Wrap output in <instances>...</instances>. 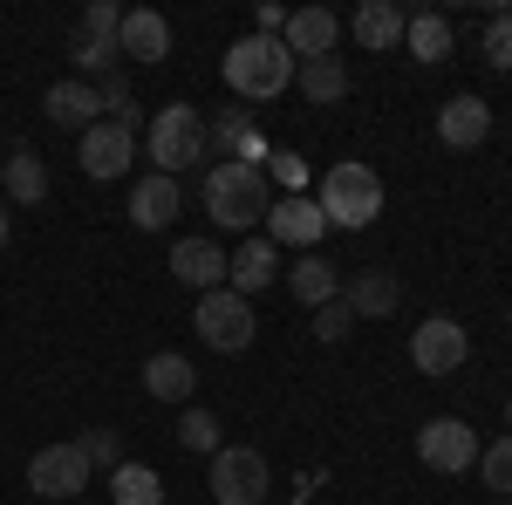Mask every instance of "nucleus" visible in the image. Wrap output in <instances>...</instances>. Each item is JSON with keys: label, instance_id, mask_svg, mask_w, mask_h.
Segmentation results:
<instances>
[{"label": "nucleus", "instance_id": "nucleus-1", "mask_svg": "<svg viewBox=\"0 0 512 505\" xmlns=\"http://www.w3.org/2000/svg\"><path fill=\"white\" fill-rule=\"evenodd\" d=\"M205 212L219 219V233H253V226H267V212H274L267 171H260V164H212V171H205Z\"/></svg>", "mask_w": 512, "mask_h": 505}, {"label": "nucleus", "instance_id": "nucleus-2", "mask_svg": "<svg viewBox=\"0 0 512 505\" xmlns=\"http://www.w3.org/2000/svg\"><path fill=\"white\" fill-rule=\"evenodd\" d=\"M315 205H321V219H328V226L362 233V226H376V219H383V178H376L369 164L342 157V164H328V178H321Z\"/></svg>", "mask_w": 512, "mask_h": 505}, {"label": "nucleus", "instance_id": "nucleus-3", "mask_svg": "<svg viewBox=\"0 0 512 505\" xmlns=\"http://www.w3.org/2000/svg\"><path fill=\"white\" fill-rule=\"evenodd\" d=\"M219 69H226V89L246 96V103H274L280 89H294V55L267 35H239Z\"/></svg>", "mask_w": 512, "mask_h": 505}, {"label": "nucleus", "instance_id": "nucleus-4", "mask_svg": "<svg viewBox=\"0 0 512 505\" xmlns=\"http://www.w3.org/2000/svg\"><path fill=\"white\" fill-rule=\"evenodd\" d=\"M144 151H151V164H158L164 178H178L185 164H198V157L212 151V123H205L198 103H164L158 117H151V130H144Z\"/></svg>", "mask_w": 512, "mask_h": 505}, {"label": "nucleus", "instance_id": "nucleus-5", "mask_svg": "<svg viewBox=\"0 0 512 505\" xmlns=\"http://www.w3.org/2000/svg\"><path fill=\"white\" fill-rule=\"evenodd\" d=\"M205 465H212L205 485H212L219 505H260L267 492H274V471H267V458H260L253 444H219Z\"/></svg>", "mask_w": 512, "mask_h": 505}, {"label": "nucleus", "instance_id": "nucleus-6", "mask_svg": "<svg viewBox=\"0 0 512 505\" xmlns=\"http://www.w3.org/2000/svg\"><path fill=\"white\" fill-rule=\"evenodd\" d=\"M192 328H198V342L219 349V355L253 349V301H239L233 287H212V294H198Z\"/></svg>", "mask_w": 512, "mask_h": 505}, {"label": "nucleus", "instance_id": "nucleus-7", "mask_svg": "<svg viewBox=\"0 0 512 505\" xmlns=\"http://www.w3.org/2000/svg\"><path fill=\"white\" fill-rule=\"evenodd\" d=\"M117 28H123V7H110V0H89V7H82L76 41H69L82 76H110V62H117Z\"/></svg>", "mask_w": 512, "mask_h": 505}, {"label": "nucleus", "instance_id": "nucleus-8", "mask_svg": "<svg viewBox=\"0 0 512 505\" xmlns=\"http://www.w3.org/2000/svg\"><path fill=\"white\" fill-rule=\"evenodd\" d=\"M28 492L35 499H82L89 492V458L82 444H48L28 458Z\"/></svg>", "mask_w": 512, "mask_h": 505}, {"label": "nucleus", "instance_id": "nucleus-9", "mask_svg": "<svg viewBox=\"0 0 512 505\" xmlns=\"http://www.w3.org/2000/svg\"><path fill=\"white\" fill-rule=\"evenodd\" d=\"M417 458L431 471H444V478H458V471L478 465V430L465 417H431V424L417 430Z\"/></svg>", "mask_w": 512, "mask_h": 505}, {"label": "nucleus", "instance_id": "nucleus-10", "mask_svg": "<svg viewBox=\"0 0 512 505\" xmlns=\"http://www.w3.org/2000/svg\"><path fill=\"white\" fill-rule=\"evenodd\" d=\"M465 355H472V342H465V328H458L451 314H431V321L410 328V362H417L424 376H451V369H465Z\"/></svg>", "mask_w": 512, "mask_h": 505}, {"label": "nucleus", "instance_id": "nucleus-11", "mask_svg": "<svg viewBox=\"0 0 512 505\" xmlns=\"http://www.w3.org/2000/svg\"><path fill=\"white\" fill-rule=\"evenodd\" d=\"M226 267H233V253H226L219 239H205V233H185L178 246H171V273H178L192 294H212V287H226Z\"/></svg>", "mask_w": 512, "mask_h": 505}, {"label": "nucleus", "instance_id": "nucleus-12", "mask_svg": "<svg viewBox=\"0 0 512 505\" xmlns=\"http://www.w3.org/2000/svg\"><path fill=\"white\" fill-rule=\"evenodd\" d=\"M137 164V130L130 123H96V130H82V171L89 178H123Z\"/></svg>", "mask_w": 512, "mask_h": 505}, {"label": "nucleus", "instance_id": "nucleus-13", "mask_svg": "<svg viewBox=\"0 0 512 505\" xmlns=\"http://www.w3.org/2000/svg\"><path fill=\"white\" fill-rule=\"evenodd\" d=\"M335 41H342V21H335L328 7H294V14H287V28H280V48H287L294 62L335 55Z\"/></svg>", "mask_w": 512, "mask_h": 505}, {"label": "nucleus", "instance_id": "nucleus-14", "mask_svg": "<svg viewBox=\"0 0 512 505\" xmlns=\"http://www.w3.org/2000/svg\"><path fill=\"white\" fill-rule=\"evenodd\" d=\"M178 205H185L178 178L151 171V178H137V185H130V226H137V233H164V226L178 219Z\"/></svg>", "mask_w": 512, "mask_h": 505}, {"label": "nucleus", "instance_id": "nucleus-15", "mask_svg": "<svg viewBox=\"0 0 512 505\" xmlns=\"http://www.w3.org/2000/svg\"><path fill=\"white\" fill-rule=\"evenodd\" d=\"M274 273H280V246L253 233V239H239L233 267H226V287H233L239 301H253V294H267V287H274Z\"/></svg>", "mask_w": 512, "mask_h": 505}, {"label": "nucleus", "instance_id": "nucleus-16", "mask_svg": "<svg viewBox=\"0 0 512 505\" xmlns=\"http://www.w3.org/2000/svg\"><path fill=\"white\" fill-rule=\"evenodd\" d=\"M267 226H274V246H301V253H308V246H315L321 233H328V219H321V205L308 192H294V198H274V212H267Z\"/></svg>", "mask_w": 512, "mask_h": 505}, {"label": "nucleus", "instance_id": "nucleus-17", "mask_svg": "<svg viewBox=\"0 0 512 505\" xmlns=\"http://www.w3.org/2000/svg\"><path fill=\"white\" fill-rule=\"evenodd\" d=\"M342 301H349L355 321H376V314H396V301H403V280H396L390 267H362L342 280Z\"/></svg>", "mask_w": 512, "mask_h": 505}, {"label": "nucleus", "instance_id": "nucleus-18", "mask_svg": "<svg viewBox=\"0 0 512 505\" xmlns=\"http://www.w3.org/2000/svg\"><path fill=\"white\" fill-rule=\"evenodd\" d=\"M48 123L55 130H96L103 123V96H96V82H82V76H69V82H55L48 89Z\"/></svg>", "mask_w": 512, "mask_h": 505}, {"label": "nucleus", "instance_id": "nucleus-19", "mask_svg": "<svg viewBox=\"0 0 512 505\" xmlns=\"http://www.w3.org/2000/svg\"><path fill=\"white\" fill-rule=\"evenodd\" d=\"M117 55H130V62H164L171 55V21H164L158 7H130L117 28Z\"/></svg>", "mask_w": 512, "mask_h": 505}, {"label": "nucleus", "instance_id": "nucleus-20", "mask_svg": "<svg viewBox=\"0 0 512 505\" xmlns=\"http://www.w3.org/2000/svg\"><path fill=\"white\" fill-rule=\"evenodd\" d=\"M492 137V103H478V96H451L444 110H437V144H451V151H472Z\"/></svg>", "mask_w": 512, "mask_h": 505}, {"label": "nucleus", "instance_id": "nucleus-21", "mask_svg": "<svg viewBox=\"0 0 512 505\" xmlns=\"http://www.w3.org/2000/svg\"><path fill=\"white\" fill-rule=\"evenodd\" d=\"M294 82H301V96H308V103H321V110H328V103H342V96H349V62H342V55L294 62Z\"/></svg>", "mask_w": 512, "mask_h": 505}, {"label": "nucleus", "instance_id": "nucleus-22", "mask_svg": "<svg viewBox=\"0 0 512 505\" xmlns=\"http://www.w3.org/2000/svg\"><path fill=\"white\" fill-rule=\"evenodd\" d=\"M403 21H410V14L390 7V0H362V7H355V41L376 48V55H390L396 41H403Z\"/></svg>", "mask_w": 512, "mask_h": 505}, {"label": "nucleus", "instance_id": "nucleus-23", "mask_svg": "<svg viewBox=\"0 0 512 505\" xmlns=\"http://www.w3.org/2000/svg\"><path fill=\"white\" fill-rule=\"evenodd\" d=\"M144 389H151L158 403H185V396L198 389V369L185 362V355L164 349V355H151V362H144Z\"/></svg>", "mask_w": 512, "mask_h": 505}, {"label": "nucleus", "instance_id": "nucleus-24", "mask_svg": "<svg viewBox=\"0 0 512 505\" xmlns=\"http://www.w3.org/2000/svg\"><path fill=\"white\" fill-rule=\"evenodd\" d=\"M287 287H294V301H308V308H328L335 294H342V273L315 260V253H301L294 267H287Z\"/></svg>", "mask_w": 512, "mask_h": 505}, {"label": "nucleus", "instance_id": "nucleus-25", "mask_svg": "<svg viewBox=\"0 0 512 505\" xmlns=\"http://www.w3.org/2000/svg\"><path fill=\"white\" fill-rule=\"evenodd\" d=\"M0 185H7V198H14V205H41V198H48V164H41V157L21 144V151L7 157Z\"/></svg>", "mask_w": 512, "mask_h": 505}, {"label": "nucleus", "instance_id": "nucleus-26", "mask_svg": "<svg viewBox=\"0 0 512 505\" xmlns=\"http://www.w3.org/2000/svg\"><path fill=\"white\" fill-rule=\"evenodd\" d=\"M403 48H410L417 62H444V55H451V21L431 14V7L410 14V21H403Z\"/></svg>", "mask_w": 512, "mask_h": 505}, {"label": "nucleus", "instance_id": "nucleus-27", "mask_svg": "<svg viewBox=\"0 0 512 505\" xmlns=\"http://www.w3.org/2000/svg\"><path fill=\"white\" fill-rule=\"evenodd\" d=\"M110 499L117 505H164V478L151 465H117L110 471Z\"/></svg>", "mask_w": 512, "mask_h": 505}, {"label": "nucleus", "instance_id": "nucleus-28", "mask_svg": "<svg viewBox=\"0 0 512 505\" xmlns=\"http://www.w3.org/2000/svg\"><path fill=\"white\" fill-rule=\"evenodd\" d=\"M178 444L198 451V458H212V451H219V417H212V410H185V417H178Z\"/></svg>", "mask_w": 512, "mask_h": 505}, {"label": "nucleus", "instance_id": "nucleus-29", "mask_svg": "<svg viewBox=\"0 0 512 505\" xmlns=\"http://www.w3.org/2000/svg\"><path fill=\"white\" fill-rule=\"evenodd\" d=\"M478 471H485V492L512 499V437H492V451H478Z\"/></svg>", "mask_w": 512, "mask_h": 505}, {"label": "nucleus", "instance_id": "nucleus-30", "mask_svg": "<svg viewBox=\"0 0 512 505\" xmlns=\"http://www.w3.org/2000/svg\"><path fill=\"white\" fill-rule=\"evenodd\" d=\"M76 444H82V458H89V471H96V465H103V471L130 465V458H123V437H117V430H82Z\"/></svg>", "mask_w": 512, "mask_h": 505}, {"label": "nucleus", "instance_id": "nucleus-31", "mask_svg": "<svg viewBox=\"0 0 512 505\" xmlns=\"http://www.w3.org/2000/svg\"><path fill=\"white\" fill-rule=\"evenodd\" d=\"M485 62L492 69H512V14H492L485 21Z\"/></svg>", "mask_w": 512, "mask_h": 505}, {"label": "nucleus", "instance_id": "nucleus-32", "mask_svg": "<svg viewBox=\"0 0 512 505\" xmlns=\"http://www.w3.org/2000/svg\"><path fill=\"white\" fill-rule=\"evenodd\" d=\"M349 328H355V314H349V301H342V294H335L328 308H315V335H321V342H342Z\"/></svg>", "mask_w": 512, "mask_h": 505}, {"label": "nucleus", "instance_id": "nucleus-33", "mask_svg": "<svg viewBox=\"0 0 512 505\" xmlns=\"http://www.w3.org/2000/svg\"><path fill=\"white\" fill-rule=\"evenodd\" d=\"M274 171H280V185H287V198H294L301 185H308V164H301L294 151H274Z\"/></svg>", "mask_w": 512, "mask_h": 505}, {"label": "nucleus", "instance_id": "nucleus-34", "mask_svg": "<svg viewBox=\"0 0 512 505\" xmlns=\"http://www.w3.org/2000/svg\"><path fill=\"white\" fill-rule=\"evenodd\" d=\"M7 239H14V219H7V205H0V253H7Z\"/></svg>", "mask_w": 512, "mask_h": 505}, {"label": "nucleus", "instance_id": "nucleus-35", "mask_svg": "<svg viewBox=\"0 0 512 505\" xmlns=\"http://www.w3.org/2000/svg\"><path fill=\"white\" fill-rule=\"evenodd\" d=\"M506 417H512V403H506Z\"/></svg>", "mask_w": 512, "mask_h": 505}, {"label": "nucleus", "instance_id": "nucleus-36", "mask_svg": "<svg viewBox=\"0 0 512 505\" xmlns=\"http://www.w3.org/2000/svg\"><path fill=\"white\" fill-rule=\"evenodd\" d=\"M0 171H7V164H0Z\"/></svg>", "mask_w": 512, "mask_h": 505}]
</instances>
